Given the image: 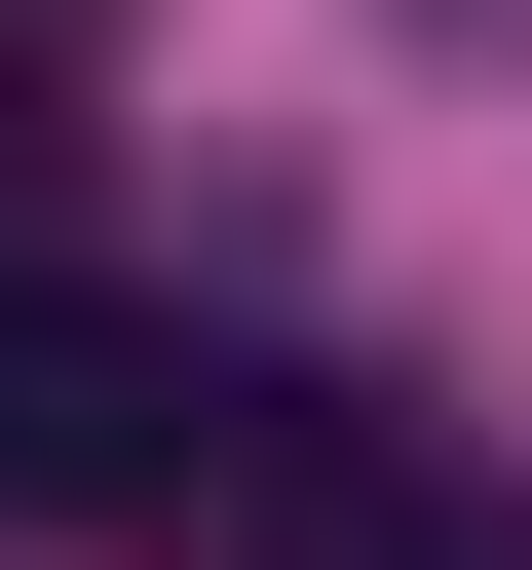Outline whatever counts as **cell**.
Here are the masks:
<instances>
[{"label": "cell", "mask_w": 532, "mask_h": 570, "mask_svg": "<svg viewBox=\"0 0 532 570\" xmlns=\"http://www.w3.org/2000/svg\"><path fill=\"white\" fill-rule=\"evenodd\" d=\"M0 494L39 532H228L266 494V419L152 343V305H77V266H0Z\"/></svg>", "instance_id": "cell-1"}, {"label": "cell", "mask_w": 532, "mask_h": 570, "mask_svg": "<svg viewBox=\"0 0 532 570\" xmlns=\"http://www.w3.org/2000/svg\"><path fill=\"white\" fill-rule=\"evenodd\" d=\"M190 570H532V532H494V494H418L381 419H266V494H228Z\"/></svg>", "instance_id": "cell-2"}, {"label": "cell", "mask_w": 532, "mask_h": 570, "mask_svg": "<svg viewBox=\"0 0 532 570\" xmlns=\"http://www.w3.org/2000/svg\"><path fill=\"white\" fill-rule=\"evenodd\" d=\"M381 39H532V0H381Z\"/></svg>", "instance_id": "cell-3"}]
</instances>
